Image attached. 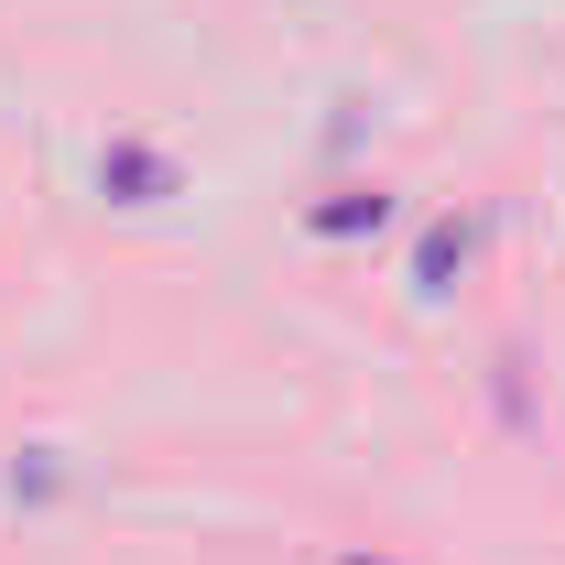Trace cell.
Here are the masks:
<instances>
[{
  "label": "cell",
  "mask_w": 565,
  "mask_h": 565,
  "mask_svg": "<svg viewBox=\"0 0 565 565\" xmlns=\"http://www.w3.org/2000/svg\"><path fill=\"white\" fill-rule=\"evenodd\" d=\"M98 185H109L120 207H163V196H174V152H152V141H109Z\"/></svg>",
  "instance_id": "1"
},
{
  "label": "cell",
  "mask_w": 565,
  "mask_h": 565,
  "mask_svg": "<svg viewBox=\"0 0 565 565\" xmlns=\"http://www.w3.org/2000/svg\"><path fill=\"white\" fill-rule=\"evenodd\" d=\"M468 250H479V217H435L414 239V294H446V282L468 273Z\"/></svg>",
  "instance_id": "2"
},
{
  "label": "cell",
  "mask_w": 565,
  "mask_h": 565,
  "mask_svg": "<svg viewBox=\"0 0 565 565\" xmlns=\"http://www.w3.org/2000/svg\"><path fill=\"white\" fill-rule=\"evenodd\" d=\"M381 217H392L381 185H338V196H316V207H305V228H316V239H359V228H381Z\"/></svg>",
  "instance_id": "3"
},
{
  "label": "cell",
  "mask_w": 565,
  "mask_h": 565,
  "mask_svg": "<svg viewBox=\"0 0 565 565\" xmlns=\"http://www.w3.org/2000/svg\"><path fill=\"white\" fill-rule=\"evenodd\" d=\"M349 565H392V555H349Z\"/></svg>",
  "instance_id": "4"
}]
</instances>
